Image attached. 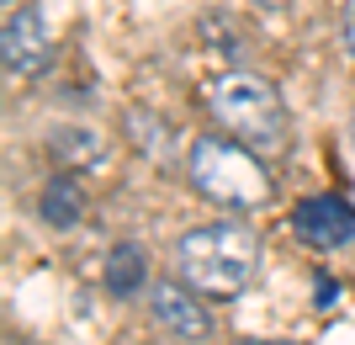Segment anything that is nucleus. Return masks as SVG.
I'll list each match as a JSON object with an SVG mask.
<instances>
[{
  "label": "nucleus",
  "mask_w": 355,
  "mask_h": 345,
  "mask_svg": "<svg viewBox=\"0 0 355 345\" xmlns=\"http://www.w3.org/2000/svg\"><path fill=\"white\" fill-rule=\"evenodd\" d=\"M11 345H27V340H11Z\"/></svg>",
  "instance_id": "14"
},
{
  "label": "nucleus",
  "mask_w": 355,
  "mask_h": 345,
  "mask_svg": "<svg viewBox=\"0 0 355 345\" xmlns=\"http://www.w3.org/2000/svg\"><path fill=\"white\" fill-rule=\"evenodd\" d=\"M148 287V266H144V250L138 244H117L106 255V292L112 298H133Z\"/></svg>",
  "instance_id": "8"
},
{
  "label": "nucleus",
  "mask_w": 355,
  "mask_h": 345,
  "mask_svg": "<svg viewBox=\"0 0 355 345\" xmlns=\"http://www.w3.org/2000/svg\"><path fill=\"white\" fill-rule=\"evenodd\" d=\"M340 37H345V53L355 59V0H345V11H340Z\"/></svg>",
  "instance_id": "11"
},
{
  "label": "nucleus",
  "mask_w": 355,
  "mask_h": 345,
  "mask_svg": "<svg viewBox=\"0 0 355 345\" xmlns=\"http://www.w3.org/2000/svg\"><path fill=\"white\" fill-rule=\"evenodd\" d=\"M0 53H6V75L16 80H32L48 69V27H43V11L37 6H11L6 11V43H0Z\"/></svg>",
  "instance_id": "5"
},
{
  "label": "nucleus",
  "mask_w": 355,
  "mask_h": 345,
  "mask_svg": "<svg viewBox=\"0 0 355 345\" xmlns=\"http://www.w3.org/2000/svg\"><path fill=\"white\" fill-rule=\"evenodd\" d=\"M292 228L308 244H318V250H340V244L355 239V212L340 196H308V202H297Z\"/></svg>",
  "instance_id": "6"
},
{
  "label": "nucleus",
  "mask_w": 355,
  "mask_h": 345,
  "mask_svg": "<svg viewBox=\"0 0 355 345\" xmlns=\"http://www.w3.org/2000/svg\"><path fill=\"white\" fill-rule=\"evenodd\" d=\"M48 149L64 160V170H101L106 165V138L85 122H59L53 133H48Z\"/></svg>",
  "instance_id": "7"
},
{
  "label": "nucleus",
  "mask_w": 355,
  "mask_h": 345,
  "mask_svg": "<svg viewBox=\"0 0 355 345\" xmlns=\"http://www.w3.org/2000/svg\"><path fill=\"white\" fill-rule=\"evenodd\" d=\"M148 308L180 345H202L212 335V314L191 282H148Z\"/></svg>",
  "instance_id": "4"
},
{
  "label": "nucleus",
  "mask_w": 355,
  "mask_h": 345,
  "mask_svg": "<svg viewBox=\"0 0 355 345\" xmlns=\"http://www.w3.org/2000/svg\"><path fill=\"white\" fill-rule=\"evenodd\" d=\"M254 6H266V11H282L286 0H254Z\"/></svg>",
  "instance_id": "13"
},
{
  "label": "nucleus",
  "mask_w": 355,
  "mask_h": 345,
  "mask_svg": "<svg viewBox=\"0 0 355 345\" xmlns=\"http://www.w3.org/2000/svg\"><path fill=\"white\" fill-rule=\"evenodd\" d=\"M11 6H16V0H11Z\"/></svg>",
  "instance_id": "15"
},
{
  "label": "nucleus",
  "mask_w": 355,
  "mask_h": 345,
  "mask_svg": "<svg viewBox=\"0 0 355 345\" xmlns=\"http://www.w3.org/2000/svg\"><path fill=\"white\" fill-rule=\"evenodd\" d=\"M128 128H133V144L144 154H159L164 149V122L154 112H128Z\"/></svg>",
  "instance_id": "10"
},
{
  "label": "nucleus",
  "mask_w": 355,
  "mask_h": 345,
  "mask_svg": "<svg viewBox=\"0 0 355 345\" xmlns=\"http://www.w3.org/2000/svg\"><path fill=\"white\" fill-rule=\"evenodd\" d=\"M191 180L228 208H254L270 192L266 170L254 165V149L239 138H196L191 144Z\"/></svg>",
  "instance_id": "3"
},
{
  "label": "nucleus",
  "mask_w": 355,
  "mask_h": 345,
  "mask_svg": "<svg viewBox=\"0 0 355 345\" xmlns=\"http://www.w3.org/2000/svg\"><path fill=\"white\" fill-rule=\"evenodd\" d=\"M239 345H297V340H239Z\"/></svg>",
  "instance_id": "12"
},
{
  "label": "nucleus",
  "mask_w": 355,
  "mask_h": 345,
  "mask_svg": "<svg viewBox=\"0 0 355 345\" xmlns=\"http://www.w3.org/2000/svg\"><path fill=\"white\" fill-rule=\"evenodd\" d=\"M260 244L244 224H202L175 239V271L202 298H239L254 282Z\"/></svg>",
  "instance_id": "1"
},
{
  "label": "nucleus",
  "mask_w": 355,
  "mask_h": 345,
  "mask_svg": "<svg viewBox=\"0 0 355 345\" xmlns=\"http://www.w3.org/2000/svg\"><path fill=\"white\" fill-rule=\"evenodd\" d=\"M212 117L239 138L250 144L254 154H282L286 149V101L276 96V85L260 75H244V69H228L223 80H212L207 90Z\"/></svg>",
  "instance_id": "2"
},
{
  "label": "nucleus",
  "mask_w": 355,
  "mask_h": 345,
  "mask_svg": "<svg viewBox=\"0 0 355 345\" xmlns=\"http://www.w3.org/2000/svg\"><path fill=\"white\" fill-rule=\"evenodd\" d=\"M37 208H43V218L53 228H74V224H80V212H85V192H80L69 176H53L43 186V196H37Z\"/></svg>",
  "instance_id": "9"
}]
</instances>
